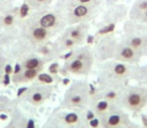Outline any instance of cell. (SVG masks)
I'll use <instances>...</instances> for the list:
<instances>
[{
    "label": "cell",
    "mask_w": 147,
    "mask_h": 128,
    "mask_svg": "<svg viewBox=\"0 0 147 128\" xmlns=\"http://www.w3.org/2000/svg\"><path fill=\"white\" fill-rule=\"evenodd\" d=\"M97 66V88H122L132 80V65L110 59Z\"/></svg>",
    "instance_id": "obj_1"
},
{
    "label": "cell",
    "mask_w": 147,
    "mask_h": 128,
    "mask_svg": "<svg viewBox=\"0 0 147 128\" xmlns=\"http://www.w3.org/2000/svg\"><path fill=\"white\" fill-rule=\"evenodd\" d=\"M60 58L64 60L60 71L75 76L89 75L95 63L93 49H91L88 44L72 49L64 53Z\"/></svg>",
    "instance_id": "obj_2"
},
{
    "label": "cell",
    "mask_w": 147,
    "mask_h": 128,
    "mask_svg": "<svg viewBox=\"0 0 147 128\" xmlns=\"http://www.w3.org/2000/svg\"><path fill=\"white\" fill-rule=\"evenodd\" d=\"M92 94L91 86L86 80H74L64 93L61 108L84 110L89 106Z\"/></svg>",
    "instance_id": "obj_3"
},
{
    "label": "cell",
    "mask_w": 147,
    "mask_h": 128,
    "mask_svg": "<svg viewBox=\"0 0 147 128\" xmlns=\"http://www.w3.org/2000/svg\"><path fill=\"white\" fill-rule=\"evenodd\" d=\"M84 110L66 108L56 110L41 128H86L87 122Z\"/></svg>",
    "instance_id": "obj_4"
},
{
    "label": "cell",
    "mask_w": 147,
    "mask_h": 128,
    "mask_svg": "<svg viewBox=\"0 0 147 128\" xmlns=\"http://www.w3.org/2000/svg\"><path fill=\"white\" fill-rule=\"evenodd\" d=\"M23 19L30 23L37 24L41 27L46 28L56 35L63 31L64 28L67 26L62 14L54 6H51L46 9L30 11Z\"/></svg>",
    "instance_id": "obj_5"
},
{
    "label": "cell",
    "mask_w": 147,
    "mask_h": 128,
    "mask_svg": "<svg viewBox=\"0 0 147 128\" xmlns=\"http://www.w3.org/2000/svg\"><path fill=\"white\" fill-rule=\"evenodd\" d=\"M57 36L52 31L43 28L34 23L22 19L19 23L18 38L25 42L33 51H36L39 47L47 44L53 37Z\"/></svg>",
    "instance_id": "obj_6"
},
{
    "label": "cell",
    "mask_w": 147,
    "mask_h": 128,
    "mask_svg": "<svg viewBox=\"0 0 147 128\" xmlns=\"http://www.w3.org/2000/svg\"><path fill=\"white\" fill-rule=\"evenodd\" d=\"M120 40L135 49L142 57H147V25L139 22L125 20Z\"/></svg>",
    "instance_id": "obj_7"
},
{
    "label": "cell",
    "mask_w": 147,
    "mask_h": 128,
    "mask_svg": "<svg viewBox=\"0 0 147 128\" xmlns=\"http://www.w3.org/2000/svg\"><path fill=\"white\" fill-rule=\"evenodd\" d=\"M119 106L128 112H142L147 107V88L142 84L124 86Z\"/></svg>",
    "instance_id": "obj_8"
},
{
    "label": "cell",
    "mask_w": 147,
    "mask_h": 128,
    "mask_svg": "<svg viewBox=\"0 0 147 128\" xmlns=\"http://www.w3.org/2000/svg\"><path fill=\"white\" fill-rule=\"evenodd\" d=\"M62 14L67 25L91 22L101 9L96 5H53Z\"/></svg>",
    "instance_id": "obj_9"
},
{
    "label": "cell",
    "mask_w": 147,
    "mask_h": 128,
    "mask_svg": "<svg viewBox=\"0 0 147 128\" xmlns=\"http://www.w3.org/2000/svg\"><path fill=\"white\" fill-rule=\"evenodd\" d=\"M100 128H138L122 107L116 106L99 117Z\"/></svg>",
    "instance_id": "obj_10"
},
{
    "label": "cell",
    "mask_w": 147,
    "mask_h": 128,
    "mask_svg": "<svg viewBox=\"0 0 147 128\" xmlns=\"http://www.w3.org/2000/svg\"><path fill=\"white\" fill-rule=\"evenodd\" d=\"M118 39L113 33H109V34H105L95 38L94 49H93L95 62L100 63L113 59Z\"/></svg>",
    "instance_id": "obj_11"
},
{
    "label": "cell",
    "mask_w": 147,
    "mask_h": 128,
    "mask_svg": "<svg viewBox=\"0 0 147 128\" xmlns=\"http://www.w3.org/2000/svg\"><path fill=\"white\" fill-rule=\"evenodd\" d=\"M27 14L17 5L10 4L0 14V32H19V23Z\"/></svg>",
    "instance_id": "obj_12"
},
{
    "label": "cell",
    "mask_w": 147,
    "mask_h": 128,
    "mask_svg": "<svg viewBox=\"0 0 147 128\" xmlns=\"http://www.w3.org/2000/svg\"><path fill=\"white\" fill-rule=\"evenodd\" d=\"M52 86L36 82L30 87H27V90L22 98L24 101L33 106H40L50 98L52 95Z\"/></svg>",
    "instance_id": "obj_13"
},
{
    "label": "cell",
    "mask_w": 147,
    "mask_h": 128,
    "mask_svg": "<svg viewBox=\"0 0 147 128\" xmlns=\"http://www.w3.org/2000/svg\"><path fill=\"white\" fill-rule=\"evenodd\" d=\"M113 59L120 61V62L129 64V65H136V64L141 62L143 57L135 49L132 48L130 45L118 39L116 50H115Z\"/></svg>",
    "instance_id": "obj_14"
},
{
    "label": "cell",
    "mask_w": 147,
    "mask_h": 128,
    "mask_svg": "<svg viewBox=\"0 0 147 128\" xmlns=\"http://www.w3.org/2000/svg\"><path fill=\"white\" fill-rule=\"evenodd\" d=\"M128 16V8L124 4L117 3L114 5L108 6V10L105 12L101 20V26H110L114 27L119 21L123 20Z\"/></svg>",
    "instance_id": "obj_15"
},
{
    "label": "cell",
    "mask_w": 147,
    "mask_h": 128,
    "mask_svg": "<svg viewBox=\"0 0 147 128\" xmlns=\"http://www.w3.org/2000/svg\"><path fill=\"white\" fill-rule=\"evenodd\" d=\"M89 30H90V22H82V23L67 25L63 29V31L60 33L74 40L78 46H81L86 43Z\"/></svg>",
    "instance_id": "obj_16"
},
{
    "label": "cell",
    "mask_w": 147,
    "mask_h": 128,
    "mask_svg": "<svg viewBox=\"0 0 147 128\" xmlns=\"http://www.w3.org/2000/svg\"><path fill=\"white\" fill-rule=\"evenodd\" d=\"M17 61L21 64L23 69H39L44 70L45 65L48 62H51L48 58L42 56L36 51H30L17 59Z\"/></svg>",
    "instance_id": "obj_17"
},
{
    "label": "cell",
    "mask_w": 147,
    "mask_h": 128,
    "mask_svg": "<svg viewBox=\"0 0 147 128\" xmlns=\"http://www.w3.org/2000/svg\"><path fill=\"white\" fill-rule=\"evenodd\" d=\"M89 108L95 113L98 117L102 116L103 114H105L106 112H108L109 110H111L112 108L116 107V105H113L112 103H110L108 100H106L105 98L101 97L97 92H95L90 99V103H89Z\"/></svg>",
    "instance_id": "obj_18"
},
{
    "label": "cell",
    "mask_w": 147,
    "mask_h": 128,
    "mask_svg": "<svg viewBox=\"0 0 147 128\" xmlns=\"http://www.w3.org/2000/svg\"><path fill=\"white\" fill-rule=\"evenodd\" d=\"M42 72V70L39 69H23L16 74L11 75V82L15 85H20V84H26L36 80L37 76L39 73Z\"/></svg>",
    "instance_id": "obj_19"
},
{
    "label": "cell",
    "mask_w": 147,
    "mask_h": 128,
    "mask_svg": "<svg viewBox=\"0 0 147 128\" xmlns=\"http://www.w3.org/2000/svg\"><path fill=\"white\" fill-rule=\"evenodd\" d=\"M147 10V0H135L128 9L127 19L137 22L140 16Z\"/></svg>",
    "instance_id": "obj_20"
},
{
    "label": "cell",
    "mask_w": 147,
    "mask_h": 128,
    "mask_svg": "<svg viewBox=\"0 0 147 128\" xmlns=\"http://www.w3.org/2000/svg\"><path fill=\"white\" fill-rule=\"evenodd\" d=\"M132 80H135L142 85L147 83V62L145 64L138 63L132 65Z\"/></svg>",
    "instance_id": "obj_21"
},
{
    "label": "cell",
    "mask_w": 147,
    "mask_h": 128,
    "mask_svg": "<svg viewBox=\"0 0 147 128\" xmlns=\"http://www.w3.org/2000/svg\"><path fill=\"white\" fill-rule=\"evenodd\" d=\"M13 114L11 116V120L8 123V125L5 128H26L27 127V118L24 116L18 109H15L13 111Z\"/></svg>",
    "instance_id": "obj_22"
},
{
    "label": "cell",
    "mask_w": 147,
    "mask_h": 128,
    "mask_svg": "<svg viewBox=\"0 0 147 128\" xmlns=\"http://www.w3.org/2000/svg\"><path fill=\"white\" fill-rule=\"evenodd\" d=\"M104 0H55V5H96L101 6Z\"/></svg>",
    "instance_id": "obj_23"
},
{
    "label": "cell",
    "mask_w": 147,
    "mask_h": 128,
    "mask_svg": "<svg viewBox=\"0 0 147 128\" xmlns=\"http://www.w3.org/2000/svg\"><path fill=\"white\" fill-rule=\"evenodd\" d=\"M55 0H24V3L30 8L31 11L46 9L52 6Z\"/></svg>",
    "instance_id": "obj_24"
},
{
    "label": "cell",
    "mask_w": 147,
    "mask_h": 128,
    "mask_svg": "<svg viewBox=\"0 0 147 128\" xmlns=\"http://www.w3.org/2000/svg\"><path fill=\"white\" fill-rule=\"evenodd\" d=\"M57 79L56 76L52 75L50 74L49 72H40L39 75L37 76L36 78V81L37 82H40V83L43 84H48V85H51L55 82V80Z\"/></svg>",
    "instance_id": "obj_25"
},
{
    "label": "cell",
    "mask_w": 147,
    "mask_h": 128,
    "mask_svg": "<svg viewBox=\"0 0 147 128\" xmlns=\"http://www.w3.org/2000/svg\"><path fill=\"white\" fill-rule=\"evenodd\" d=\"M8 61H9L8 57L2 51H0V79H1L2 75L4 74V68H5V65Z\"/></svg>",
    "instance_id": "obj_26"
},
{
    "label": "cell",
    "mask_w": 147,
    "mask_h": 128,
    "mask_svg": "<svg viewBox=\"0 0 147 128\" xmlns=\"http://www.w3.org/2000/svg\"><path fill=\"white\" fill-rule=\"evenodd\" d=\"M59 70H60V67H59V64L57 62H52L48 67L49 73L52 74V75H54V76H56V77H57V75H58Z\"/></svg>",
    "instance_id": "obj_27"
},
{
    "label": "cell",
    "mask_w": 147,
    "mask_h": 128,
    "mask_svg": "<svg viewBox=\"0 0 147 128\" xmlns=\"http://www.w3.org/2000/svg\"><path fill=\"white\" fill-rule=\"evenodd\" d=\"M11 0H0V14L11 4Z\"/></svg>",
    "instance_id": "obj_28"
},
{
    "label": "cell",
    "mask_w": 147,
    "mask_h": 128,
    "mask_svg": "<svg viewBox=\"0 0 147 128\" xmlns=\"http://www.w3.org/2000/svg\"><path fill=\"white\" fill-rule=\"evenodd\" d=\"M139 23H142V24H145V25H147V10L145 12H144L143 14H142L141 16H140V18L138 19V21Z\"/></svg>",
    "instance_id": "obj_29"
},
{
    "label": "cell",
    "mask_w": 147,
    "mask_h": 128,
    "mask_svg": "<svg viewBox=\"0 0 147 128\" xmlns=\"http://www.w3.org/2000/svg\"><path fill=\"white\" fill-rule=\"evenodd\" d=\"M121 1H123V0H104V2L106 3V5H107V6L114 5V4L120 3Z\"/></svg>",
    "instance_id": "obj_30"
},
{
    "label": "cell",
    "mask_w": 147,
    "mask_h": 128,
    "mask_svg": "<svg viewBox=\"0 0 147 128\" xmlns=\"http://www.w3.org/2000/svg\"><path fill=\"white\" fill-rule=\"evenodd\" d=\"M146 115H147V114H146Z\"/></svg>",
    "instance_id": "obj_31"
}]
</instances>
